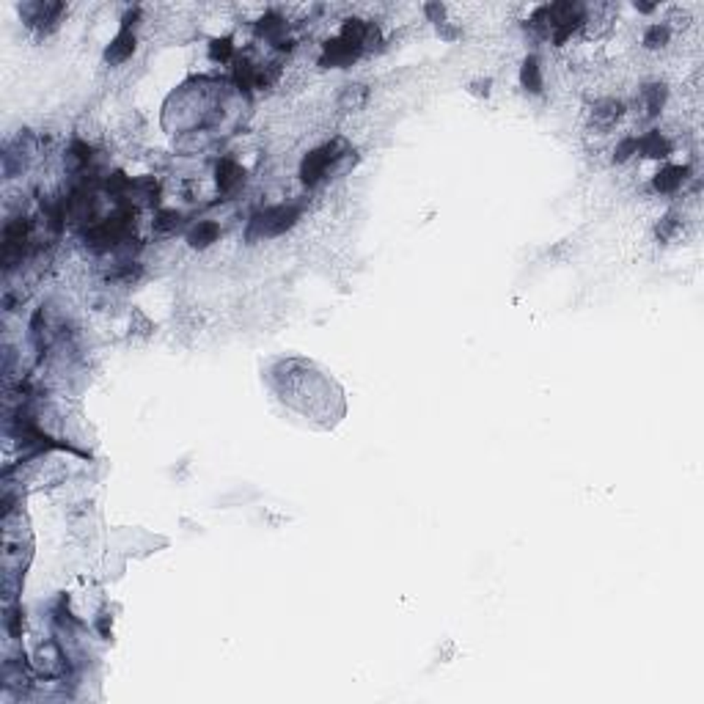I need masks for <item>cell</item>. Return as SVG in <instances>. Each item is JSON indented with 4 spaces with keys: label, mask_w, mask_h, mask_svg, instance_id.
<instances>
[{
    "label": "cell",
    "mask_w": 704,
    "mask_h": 704,
    "mask_svg": "<svg viewBox=\"0 0 704 704\" xmlns=\"http://www.w3.org/2000/svg\"><path fill=\"white\" fill-rule=\"evenodd\" d=\"M300 218V209L298 207H270V209H261L250 218L248 223V239H259V237H278L284 232H289Z\"/></svg>",
    "instance_id": "1"
},
{
    "label": "cell",
    "mask_w": 704,
    "mask_h": 704,
    "mask_svg": "<svg viewBox=\"0 0 704 704\" xmlns=\"http://www.w3.org/2000/svg\"><path fill=\"white\" fill-rule=\"evenodd\" d=\"M363 53V44L347 39V36H338L333 42L325 44V53L319 58V67H350L352 61H358Z\"/></svg>",
    "instance_id": "2"
},
{
    "label": "cell",
    "mask_w": 704,
    "mask_h": 704,
    "mask_svg": "<svg viewBox=\"0 0 704 704\" xmlns=\"http://www.w3.org/2000/svg\"><path fill=\"white\" fill-rule=\"evenodd\" d=\"M28 234H31V226H28V221H11L8 226H6V232H3V261H6V267L11 270L14 267V261H19L22 259V253H25V248H28Z\"/></svg>",
    "instance_id": "3"
},
{
    "label": "cell",
    "mask_w": 704,
    "mask_h": 704,
    "mask_svg": "<svg viewBox=\"0 0 704 704\" xmlns=\"http://www.w3.org/2000/svg\"><path fill=\"white\" fill-rule=\"evenodd\" d=\"M622 113H625V105H622L619 99H603V102L594 105L592 121H594L597 130H611V127L622 119Z\"/></svg>",
    "instance_id": "4"
},
{
    "label": "cell",
    "mask_w": 704,
    "mask_h": 704,
    "mask_svg": "<svg viewBox=\"0 0 704 704\" xmlns=\"http://www.w3.org/2000/svg\"><path fill=\"white\" fill-rule=\"evenodd\" d=\"M132 50H135V33L132 31H127V28H121V33L110 42V47L105 50V61L108 64H121V61H127L130 55H132Z\"/></svg>",
    "instance_id": "5"
},
{
    "label": "cell",
    "mask_w": 704,
    "mask_h": 704,
    "mask_svg": "<svg viewBox=\"0 0 704 704\" xmlns=\"http://www.w3.org/2000/svg\"><path fill=\"white\" fill-rule=\"evenodd\" d=\"M688 173H691L688 165H669V168H663V171L655 176V190H660V193H674V190L688 179Z\"/></svg>",
    "instance_id": "6"
},
{
    "label": "cell",
    "mask_w": 704,
    "mask_h": 704,
    "mask_svg": "<svg viewBox=\"0 0 704 704\" xmlns=\"http://www.w3.org/2000/svg\"><path fill=\"white\" fill-rule=\"evenodd\" d=\"M215 173H218V187H221V193H232L237 184L242 182V168L237 165L234 160H221L218 162V168H215Z\"/></svg>",
    "instance_id": "7"
},
{
    "label": "cell",
    "mask_w": 704,
    "mask_h": 704,
    "mask_svg": "<svg viewBox=\"0 0 704 704\" xmlns=\"http://www.w3.org/2000/svg\"><path fill=\"white\" fill-rule=\"evenodd\" d=\"M638 152L646 157H669L671 146L660 132H646L644 138H638Z\"/></svg>",
    "instance_id": "8"
},
{
    "label": "cell",
    "mask_w": 704,
    "mask_h": 704,
    "mask_svg": "<svg viewBox=\"0 0 704 704\" xmlns=\"http://www.w3.org/2000/svg\"><path fill=\"white\" fill-rule=\"evenodd\" d=\"M520 83H523V88H526V91H531V94H540V91H542L540 61H537L534 55H529V58L523 61V69H520Z\"/></svg>",
    "instance_id": "9"
},
{
    "label": "cell",
    "mask_w": 704,
    "mask_h": 704,
    "mask_svg": "<svg viewBox=\"0 0 704 704\" xmlns=\"http://www.w3.org/2000/svg\"><path fill=\"white\" fill-rule=\"evenodd\" d=\"M366 99H369V88L361 85V83H355V85H347V88H344L338 105H341V110H361V108L366 105Z\"/></svg>",
    "instance_id": "10"
},
{
    "label": "cell",
    "mask_w": 704,
    "mask_h": 704,
    "mask_svg": "<svg viewBox=\"0 0 704 704\" xmlns=\"http://www.w3.org/2000/svg\"><path fill=\"white\" fill-rule=\"evenodd\" d=\"M641 99H644V108H646V116L652 119V116H658L660 113V108H663V102H666V85H646L644 91H641Z\"/></svg>",
    "instance_id": "11"
},
{
    "label": "cell",
    "mask_w": 704,
    "mask_h": 704,
    "mask_svg": "<svg viewBox=\"0 0 704 704\" xmlns=\"http://www.w3.org/2000/svg\"><path fill=\"white\" fill-rule=\"evenodd\" d=\"M221 234V229H218V223H198L190 234H187V242L193 245V248H207V245H212L215 239Z\"/></svg>",
    "instance_id": "12"
},
{
    "label": "cell",
    "mask_w": 704,
    "mask_h": 704,
    "mask_svg": "<svg viewBox=\"0 0 704 704\" xmlns=\"http://www.w3.org/2000/svg\"><path fill=\"white\" fill-rule=\"evenodd\" d=\"M281 31H284V19L275 17V14H267V17L259 22V33L267 36V39H278Z\"/></svg>",
    "instance_id": "13"
},
{
    "label": "cell",
    "mask_w": 704,
    "mask_h": 704,
    "mask_svg": "<svg viewBox=\"0 0 704 704\" xmlns=\"http://www.w3.org/2000/svg\"><path fill=\"white\" fill-rule=\"evenodd\" d=\"M669 36H671V33H669L666 25H652V28L646 31V36H644V44L655 50V47H663V44L669 42Z\"/></svg>",
    "instance_id": "14"
},
{
    "label": "cell",
    "mask_w": 704,
    "mask_h": 704,
    "mask_svg": "<svg viewBox=\"0 0 704 704\" xmlns=\"http://www.w3.org/2000/svg\"><path fill=\"white\" fill-rule=\"evenodd\" d=\"M232 53H234L232 39H215V42L209 44V58H212V61H229Z\"/></svg>",
    "instance_id": "15"
},
{
    "label": "cell",
    "mask_w": 704,
    "mask_h": 704,
    "mask_svg": "<svg viewBox=\"0 0 704 704\" xmlns=\"http://www.w3.org/2000/svg\"><path fill=\"white\" fill-rule=\"evenodd\" d=\"M182 223V215L179 212H171V209H162L160 215H157L155 221V229L157 232H173L176 226Z\"/></svg>",
    "instance_id": "16"
},
{
    "label": "cell",
    "mask_w": 704,
    "mask_h": 704,
    "mask_svg": "<svg viewBox=\"0 0 704 704\" xmlns=\"http://www.w3.org/2000/svg\"><path fill=\"white\" fill-rule=\"evenodd\" d=\"M132 190H138V193H141V198H144L146 204H157V193H160V184H157L152 176H149V179H141V182H135V187H132Z\"/></svg>",
    "instance_id": "17"
},
{
    "label": "cell",
    "mask_w": 704,
    "mask_h": 704,
    "mask_svg": "<svg viewBox=\"0 0 704 704\" xmlns=\"http://www.w3.org/2000/svg\"><path fill=\"white\" fill-rule=\"evenodd\" d=\"M677 226H680V218H677V212H669V215L660 221V226H658V239H660V242L671 239V237H674V232H677Z\"/></svg>",
    "instance_id": "18"
},
{
    "label": "cell",
    "mask_w": 704,
    "mask_h": 704,
    "mask_svg": "<svg viewBox=\"0 0 704 704\" xmlns=\"http://www.w3.org/2000/svg\"><path fill=\"white\" fill-rule=\"evenodd\" d=\"M88 160H91V149H88L85 144L75 141V144H72V149H69V162H72L75 168H80V165H85Z\"/></svg>",
    "instance_id": "19"
},
{
    "label": "cell",
    "mask_w": 704,
    "mask_h": 704,
    "mask_svg": "<svg viewBox=\"0 0 704 704\" xmlns=\"http://www.w3.org/2000/svg\"><path fill=\"white\" fill-rule=\"evenodd\" d=\"M638 152V138H625L619 146H617V152H614V160L617 162H625L630 157Z\"/></svg>",
    "instance_id": "20"
},
{
    "label": "cell",
    "mask_w": 704,
    "mask_h": 704,
    "mask_svg": "<svg viewBox=\"0 0 704 704\" xmlns=\"http://www.w3.org/2000/svg\"><path fill=\"white\" fill-rule=\"evenodd\" d=\"M6 627H8V633H11L14 638L19 635V608L8 611V617H6Z\"/></svg>",
    "instance_id": "21"
},
{
    "label": "cell",
    "mask_w": 704,
    "mask_h": 704,
    "mask_svg": "<svg viewBox=\"0 0 704 704\" xmlns=\"http://www.w3.org/2000/svg\"><path fill=\"white\" fill-rule=\"evenodd\" d=\"M427 14L432 17V22H438V25H440V17H443V6H438V3H429V6H427Z\"/></svg>",
    "instance_id": "22"
},
{
    "label": "cell",
    "mask_w": 704,
    "mask_h": 704,
    "mask_svg": "<svg viewBox=\"0 0 704 704\" xmlns=\"http://www.w3.org/2000/svg\"><path fill=\"white\" fill-rule=\"evenodd\" d=\"M635 8H638V11H652L655 6H649V3H635Z\"/></svg>",
    "instance_id": "23"
}]
</instances>
